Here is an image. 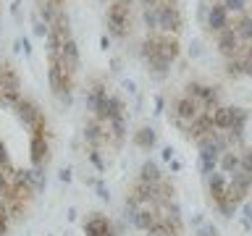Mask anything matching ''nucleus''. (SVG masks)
Instances as JSON below:
<instances>
[{"label": "nucleus", "instance_id": "1", "mask_svg": "<svg viewBox=\"0 0 252 236\" xmlns=\"http://www.w3.org/2000/svg\"><path fill=\"white\" fill-rule=\"evenodd\" d=\"M181 55V39L171 34H160V31H147L139 45V58L145 60L147 71L155 79H165L171 74L173 63Z\"/></svg>", "mask_w": 252, "mask_h": 236}, {"label": "nucleus", "instance_id": "2", "mask_svg": "<svg viewBox=\"0 0 252 236\" xmlns=\"http://www.w3.org/2000/svg\"><path fill=\"white\" fill-rule=\"evenodd\" d=\"M202 113H205V108L184 92H179L176 97H171V102H168V121L173 123V129L181 131V134H184L189 129V123H194Z\"/></svg>", "mask_w": 252, "mask_h": 236}, {"label": "nucleus", "instance_id": "3", "mask_svg": "<svg viewBox=\"0 0 252 236\" xmlns=\"http://www.w3.org/2000/svg\"><path fill=\"white\" fill-rule=\"evenodd\" d=\"M47 84H50V92L58 102H63V105H71V102H74L76 74L68 71L63 63H47Z\"/></svg>", "mask_w": 252, "mask_h": 236}, {"label": "nucleus", "instance_id": "4", "mask_svg": "<svg viewBox=\"0 0 252 236\" xmlns=\"http://www.w3.org/2000/svg\"><path fill=\"white\" fill-rule=\"evenodd\" d=\"M105 27L110 37L116 39H129L134 29V8L121 5V3H108L105 8Z\"/></svg>", "mask_w": 252, "mask_h": 236}, {"label": "nucleus", "instance_id": "5", "mask_svg": "<svg viewBox=\"0 0 252 236\" xmlns=\"http://www.w3.org/2000/svg\"><path fill=\"white\" fill-rule=\"evenodd\" d=\"M184 94H189V97H194L200 105L205 108V113H213L218 105H223L220 102V89L216 84H205V82H187L184 89H181Z\"/></svg>", "mask_w": 252, "mask_h": 236}, {"label": "nucleus", "instance_id": "6", "mask_svg": "<svg viewBox=\"0 0 252 236\" xmlns=\"http://www.w3.org/2000/svg\"><path fill=\"white\" fill-rule=\"evenodd\" d=\"M13 113H16L19 123H21L27 131H32V129H37V126L47 123V118H45V113H42V108H39L32 97H21L19 102H16Z\"/></svg>", "mask_w": 252, "mask_h": 236}, {"label": "nucleus", "instance_id": "7", "mask_svg": "<svg viewBox=\"0 0 252 236\" xmlns=\"http://www.w3.org/2000/svg\"><path fill=\"white\" fill-rule=\"evenodd\" d=\"M158 31L160 34H171V37H181L184 31V13L179 5H163L158 11Z\"/></svg>", "mask_w": 252, "mask_h": 236}, {"label": "nucleus", "instance_id": "8", "mask_svg": "<svg viewBox=\"0 0 252 236\" xmlns=\"http://www.w3.org/2000/svg\"><path fill=\"white\" fill-rule=\"evenodd\" d=\"M29 160L32 168H45L50 160V134H29Z\"/></svg>", "mask_w": 252, "mask_h": 236}, {"label": "nucleus", "instance_id": "9", "mask_svg": "<svg viewBox=\"0 0 252 236\" xmlns=\"http://www.w3.org/2000/svg\"><path fill=\"white\" fill-rule=\"evenodd\" d=\"M84 236H118V231L110 223V218H105L102 212H92L84 220Z\"/></svg>", "mask_w": 252, "mask_h": 236}, {"label": "nucleus", "instance_id": "10", "mask_svg": "<svg viewBox=\"0 0 252 236\" xmlns=\"http://www.w3.org/2000/svg\"><path fill=\"white\" fill-rule=\"evenodd\" d=\"M216 39V50H218V55L223 60H228V58H234L236 55V50H239V37H236V31L231 29V24H228V29H223L220 34H216L213 37Z\"/></svg>", "mask_w": 252, "mask_h": 236}, {"label": "nucleus", "instance_id": "11", "mask_svg": "<svg viewBox=\"0 0 252 236\" xmlns=\"http://www.w3.org/2000/svg\"><path fill=\"white\" fill-rule=\"evenodd\" d=\"M231 29L236 31V37H239L242 45H250L252 42V11L231 16Z\"/></svg>", "mask_w": 252, "mask_h": 236}, {"label": "nucleus", "instance_id": "12", "mask_svg": "<svg viewBox=\"0 0 252 236\" xmlns=\"http://www.w3.org/2000/svg\"><path fill=\"white\" fill-rule=\"evenodd\" d=\"M228 60H236V63H239L242 79H244V76H252V42H250V45H239L236 55H234V58H228Z\"/></svg>", "mask_w": 252, "mask_h": 236}, {"label": "nucleus", "instance_id": "13", "mask_svg": "<svg viewBox=\"0 0 252 236\" xmlns=\"http://www.w3.org/2000/svg\"><path fill=\"white\" fill-rule=\"evenodd\" d=\"M137 178L145 181V184H155V181L165 178V173H163V168H160L155 160H145V163L139 165V176H137Z\"/></svg>", "mask_w": 252, "mask_h": 236}, {"label": "nucleus", "instance_id": "14", "mask_svg": "<svg viewBox=\"0 0 252 236\" xmlns=\"http://www.w3.org/2000/svg\"><path fill=\"white\" fill-rule=\"evenodd\" d=\"M155 142H158V137H155V131L150 129V126H142V129L134 134V145H137L139 149H153Z\"/></svg>", "mask_w": 252, "mask_h": 236}, {"label": "nucleus", "instance_id": "15", "mask_svg": "<svg viewBox=\"0 0 252 236\" xmlns=\"http://www.w3.org/2000/svg\"><path fill=\"white\" fill-rule=\"evenodd\" d=\"M220 5L226 8L231 16H236V13H244V11H250V0H218Z\"/></svg>", "mask_w": 252, "mask_h": 236}, {"label": "nucleus", "instance_id": "16", "mask_svg": "<svg viewBox=\"0 0 252 236\" xmlns=\"http://www.w3.org/2000/svg\"><path fill=\"white\" fill-rule=\"evenodd\" d=\"M0 171H5L8 176H13V160H11V152H8V147H5V142L0 139Z\"/></svg>", "mask_w": 252, "mask_h": 236}, {"label": "nucleus", "instance_id": "17", "mask_svg": "<svg viewBox=\"0 0 252 236\" xmlns=\"http://www.w3.org/2000/svg\"><path fill=\"white\" fill-rule=\"evenodd\" d=\"M8 189H11V176L5 171H0V197L8 194Z\"/></svg>", "mask_w": 252, "mask_h": 236}, {"label": "nucleus", "instance_id": "18", "mask_svg": "<svg viewBox=\"0 0 252 236\" xmlns=\"http://www.w3.org/2000/svg\"><path fill=\"white\" fill-rule=\"evenodd\" d=\"M197 236H218V231H216V226H202Z\"/></svg>", "mask_w": 252, "mask_h": 236}]
</instances>
